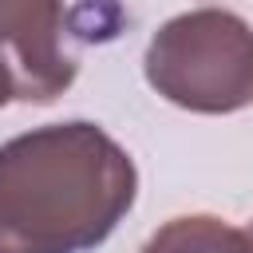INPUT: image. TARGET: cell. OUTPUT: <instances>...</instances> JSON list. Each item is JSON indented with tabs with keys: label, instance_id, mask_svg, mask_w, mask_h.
Here are the masks:
<instances>
[{
	"label": "cell",
	"instance_id": "1",
	"mask_svg": "<svg viewBox=\"0 0 253 253\" xmlns=\"http://www.w3.org/2000/svg\"><path fill=\"white\" fill-rule=\"evenodd\" d=\"M138 194L130 154L95 123H47L0 142V253H87Z\"/></svg>",
	"mask_w": 253,
	"mask_h": 253
},
{
	"label": "cell",
	"instance_id": "2",
	"mask_svg": "<svg viewBox=\"0 0 253 253\" xmlns=\"http://www.w3.org/2000/svg\"><path fill=\"white\" fill-rule=\"evenodd\" d=\"M146 83L174 107L229 115L253 103V28L229 8L166 20L142 55Z\"/></svg>",
	"mask_w": 253,
	"mask_h": 253
},
{
	"label": "cell",
	"instance_id": "3",
	"mask_svg": "<svg viewBox=\"0 0 253 253\" xmlns=\"http://www.w3.org/2000/svg\"><path fill=\"white\" fill-rule=\"evenodd\" d=\"M71 8L0 0V55L16 75L20 103H51L75 83V51L67 47Z\"/></svg>",
	"mask_w": 253,
	"mask_h": 253
},
{
	"label": "cell",
	"instance_id": "4",
	"mask_svg": "<svg viewBox=\"0 0 253 253\" xmlns=\"http://www.w3.org/2000/svg\"><path fill=\"white\" fill-rule=\"evenodd\" d=\"M138 253H249V249L241 229L225 225L221 217L186 213V217H170L158 233H150V241Z\"/></svg>",
	"mask_w": 253,
	"mask_h": 253
},
{
	"label": "cell",
	"instance_id": "5",
	"mask_svg": "<svg viewBox=\"0 0 253 253\" xmlns=\"http://www.w3.org/2000/svg\"><path fill=\"white\" fill-rule=\"evenodd\" d=\"M12 99H20V91H16V75H12V67H8L4 55H0V107H8Z\"/></svg>",
	"mask_w": 253,
	"mask_h": 253
},
{
	"label": "cell",
	"instance_id": "6",
	"mask_svg": "<svg viewBox=\"0 0 253 253\" xmlns=\"http://www.w3.org/2000/svg\"><path fill=\"white\" fill-rule=\"evenodd\" d=\"M241 237H245V249H249V253H253V221H249V225H245V229H241Z\"/></svg>",
	"mask_w": 253,
	"mask_h": 253
}]
</instances>
